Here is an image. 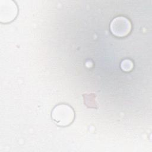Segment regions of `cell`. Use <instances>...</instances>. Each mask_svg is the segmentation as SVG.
Returning <instances> with one entry per match:
<instances>
[{
	"instance_id": "cell-1",
	"label": "cell",
	"mask_w": 152,
	"mask_h": 152,
	"mask_svg": "<svg viewBox=\"0 0 152 152\" xmlns=\"http://www.w3.org/2000/svg\"><path fill=\"white\" fill-rule=\"evenodd\" d=\"M52 118L60 126H67L74 119V112L69 106L62 104L56 106L52 112Z\"/></svg>"
},
{
	"instance_id": "cell-3",
	"label": "cell",
	"mask_w": 152,
	"mask_h": 152,
	"mask_svg": "<svg viewBox=\"0 0 152 152\" xmlns=\"http://www.w3.org/2000/svg\"><path fill=\"white\" fill-rule=\"evenodd\" d=\"M5 4H1V6L5 8L4 12H1V17L5 14V16L1 19L2 22L8 23L14 20L17 15V7L13 1H5Z\"/></svg>"
},
{
	"instance_id": "cell-2",
	"label": "cell",
	"mask_w": 152,
	"mask_h": 152,
	"mask_svg": "<svg viewBox=\"0 0 152 152\" xmlns=\"http://www.w3.org/2000/svg\"><path fill=\"white\" fill-rule=\"evenodd\" d=\"M110 29L112 33L116 37H123L131 31V24L129 20L124 17H117L111 22Z\"/></svg>"
},
{
	"instance_id": "cell-4",
	"label": "cell",
	"mask_w": 152,
	"mask_h": 152,
	"mask_svg": "<svg viewBox=\"0 0 152 152\" xmlns=\"http://www.w3.org/2000/svg\"><path fill=\"white\" fill-rule=\"evenodd\" d=\"M121 66L123 71L128 72V71H130L132 69L133 64L131 61H130L129 59H125L122 62Z\"/></svg>"
}]
</instances>
